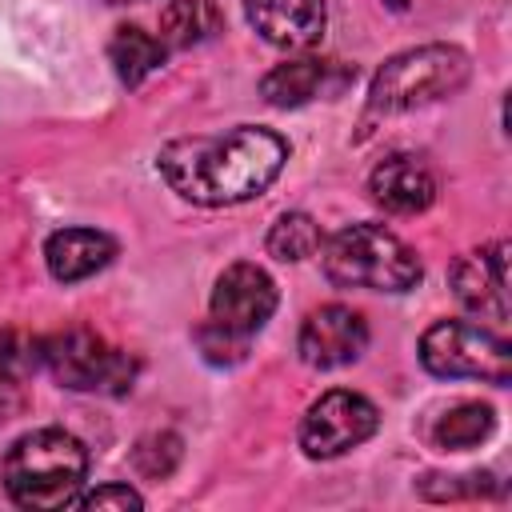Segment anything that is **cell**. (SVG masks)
<instances>
[{"label":"cell","instance_id":"obj_21","mask_svg":"<svg viewBox=\"0 0 512 512\" xmlns=\"http://www.w3.org/2000/svg\"><path fill=\"white\" fill-rule=\"evenodd\" d=\"M36 364H44V340L4 328V332H0V372L24 376V372H32Z\"/></svg>","mask_w":512,"mask_h":512},{"label":"cell","instance_id":"obj_4","mask_svg":"<svg viewBox=\"0 0 512 512\" xmlns=\"http://www.w3.org/2000/svg\"><path fill=\"white\" fill-rule=\"evenodd\" d=\"M468 56L456 44H420L388 56L368 88V108L376 116L412 112L424 104H436L444 96H456L468 84Z\"/></svg>","mask_w":512,"mask_h":512},{"label":"cell","instance_id":"obj_15","mask_svg":"<svg viewBox=\"0 0 512 512\" xmlns=\"http://www.w3.org/2000/svg\"><path fill=\"white\" fill-rule=\"evenodd\" d=\"M224 28V12L216 0H168L160 12V44L164 48H196Z\"/></svg>","mask_w":512,"mask_h":512},{"label":"cell","instance_id":"obj_16","mask_svg":"<svg viewBox=\"0 0 512 512\" xmlns=\"http://www.w3.org/2000/svg\"><path fill=\"white\" fill-rule=\"evenodd\" d=\"M108 56H112V68H116L120 84L136 88V84H144V76H152V72L164 64L168 48L160 44V36L144 32L140 24H120V28L112 32Z\"/></svg>","mask_w":512,"mask_h":512},{"label":"cell","instance_id":"obj_11","mask_svg":"<svg viewBox=\"0 0 512 512\" xmlns=\"http://www.w3.org/2000/svg\"><path fill=\"white\" fill-rule=\"evenodd\" d=\"M244 16L260 32V40L288 52L312 48L328 24L324 0H244Z\"/></svg>","mask_w":512,"mask_h":512},{"label":"cell","instance_id":"obj_14","mask_svg":"<svg viewBox=\"0 0 512 512\" xmlns=\"http://www.w3.org/2000/svg\"><path fill=\"white\" fill-rule=\"evenodd\" d=\"M116 256V240L96 228H56L44 240V264L60 284H76L108 268Z\"/></svg>","mask_w":512,"mask_h":512},{"label":"cell","instance_id":"obj_9","mask_svg":"<svg viewBox=\"0 0 512 512\" xmlns=\"http://www.w3.org/2000/svg\"><path fill=\"white\" fill-rule=\"evenodd\" d=\"M212 324L252 340L276 312V284L260 264H228L212 288Z\"/></svg>","mask_w":512,"mask_h":512},{"label":"cell","instance_id":"obj_22","mask_svg":"<svg viewBox=\"0 0 512 512\" xmlns=\"http://www.w3.org/2000/svg\"><path fill=\"white\" fill-rule=\"evenodd\" d=\"M72 508H96V512H104V508H116V512H140L144 508V496L136 492V488H128V484H100V488H92V492H76V500H72Z\"/></svg>","mask_w":512,"mask_h":512},{"label":"cell","instance_id":"obj_6","mask_svg":"<svg viewBox=\"0 0 512 512\" xmlns=\"http://www.w3.org/2000/svg\"><path fill=\"white\" fill-rule=\"evenodd\" d=\"M44 368L72 392H108L120 396L136 380V360L112 348L88 328H64L44 340Z\"/></svg>","mask_w":512,"mask_h":512},{"label":"cell","instance_id":"obj_3","mask_svg":"<svg viewBox=\"0 0 512 512\" xmlns=\"http://www.w3.org/2000/svg\"><path fill=\"white\" fill-rule=\"evenodd\" d=\"M320 268L336 288L408 292L420 284V256L384 224H348L320 240Z\"/></svg>","mask_w":512,"mask_h":512},{"label":"cell","instance_id":"obj_2","mask_svg":"<svg viewBox=\"0 0 512 512\" xmlns=\"http://www.w3.org/2000/svg\"><path fill=\"white\" fill-rule=\"evenodd\" d=\"M88 476V448L64 428H36L12 440L0 464L4 492L12 504L32 512L72 508Z\"/></svg>","mask_w":512,"mask_h":512},{"label":"cell","instance_id":"obj_18","mask_svg":"<svg viewBox=\"0 0 512 512\" xmlns=\"http://www.w3.org/2000/svg\"><path fill=\"white\" fill-rule=\"evenodd\" d=\"M320 252V224L308 212H284L268 228V256L284 264H300Z\"/></svg>","mask_w":512,"mask_h":512},{"label":"cell","instance_id":"obj_24","mask_svg":"<svg viewBox=\"0 0 512 512\" xmlns=\"http://www.w3.org/2000/svg\"><path fill=\"white\" fill-rule=\"evenodd\" d=\"M104 4H128V0H104Z\"/></svg>","mask_w":512,"mask_h":512},{"label":"cell","instance_id":"obj_20","mask_svg":"<svg viewBox=\"0 0 512 512\" xmlns=\"http://www.w3.org/2000/svg\"><path fill=\"white\" fill-rule=\"evenodd\" d=\"M196 348H200V356H204L208 364H220V368H224V364H240V360H244L248 340L208 320V324L196 328Z\"/></svg>","mask_w":512,"mask_h":512},{"label":"cell","instance_id":"obj_19","mask_svg":"<svg viewBox=\"0 0 512 512\" xmlns=\"http://www.w3.org/2000/svg\"><path fill=\"white\" fill-rule=\"evenodd\" d=\"M132 460H136V468H140L144 476L164 480V476L180 464V436H172V432H152V436H144V440L136 444Z\"/></svg>","mask_w":512,"mask_h":512},{"label":"cell","instance_id":"obj_8","mask_svg":"<svg viewBox=\"0 0 512 512\" xmlns=\"http://www.w3.org/2000/svg\"><path fill=\"white\" fill-rule=\"evenodd\" d=\"M448 280H452V296L460 300L464 312H472L476 320L496 324V328L508 324V312H512V304H508V240L464 252L452 264Z\"/></svg>","mask_w":512,"mask_h":512},{"label":"cell","instance_id":"obj_10","mask_svg":"<svg viewBox=\"0 0 512 512\" xmlns=\"http://www.w3.org/2000/svg\"><path fill=\"white\" fill-rule=\"evenodd\" d=\"M368 348V324L360 312H352L348 304H320L304 316L300 336H296V352L308 368H344L352 360H360Z\"/></svg>","mask_w":512,"mask_h":512},{"label":"cell","instance_id":"obj_23","mask_svg":"<svg viewBox=\"0 0 512 512\" xmlns=\"http://www.w3.org/2000/svg\"><path fill=\"white\" fill-rule=\"evenodd\" d=\"M384 4H388V8H396V12H404V8H408V0H384Z\"/></svg>","mask_w":512,"mask_h":512},{"label":"cell","instance_id":"obj_7","mask_svg":"<svg viewBox=\"0 0 512 512\" xmlns=\"http://www.w3.org/2000/svg\"><path fill=\"white\" fill-rule=\"evenodd\" d=\"M376 428H380V412L368 396L352 388H332L308 404L300 420V448L312 460H336L356 444H364L368 436H376Z\"/></svg>","mask_w":512,"mask_h":512},{"label":"cell","instance_id":"obj_1","mask_svg":"<svg viewBox=\"0 0 512 512\" xmlns=\"http://www.w3.org/2000/svg\"><path fill=\"white\" fill-rule=\"evenodd\" d=\"M288 160V140L272 128H228L220 136H184L160 148L156 168L164 184L204 208H228L260 196Z\"/></svg>","mask_w":512,"mask_h":512},{"label":"cell","instance_id":"obj_13","mask_svg":"<svg viewBox=\"0 0 512 512\" xmlns=\"http://www.w3.org/2000/svg\"><path fill=\"white\" fill-rule=\"evenodd\" d=\"M348 80V72L332 60H316V56H296L276 64L272 72H264L260 80V96L276 108H300L324 92H336Z\"/></svg>","mask_w":512,"mask_h":512},{"label":"cell","instance_id":"obj_5","mask_svg":"<svg viewBox=\"0 0 512 512\" xmlns=\"http://www.w3.org/2000/svg\"><path fill=\"white\" fill-rule=\"evenodd\" d=\"M420 364L440 380H488L508 384L512 344L472 320H436L420 336Z\"/></svg>","mask_w":512,"mask_h":512},{"label":"cell","instance_id":"obj_12","mask_svg":"<svg viewBox=\"0 0 512 512\" xmlns=\"http://www.w3.org/2000/svg\"><path fill=\"white\" fill-rule=\"evenodd\" d=\"M368 192H372V200L384 212H392V216H416V212H424L436 200V176H432V168L424 160L396 152V156H388V160H380L372 168Z\"/></svg>","mask_w":512,"mask_h":512},{"label":"cell","instance_id":"obj_17","mask_svg":"<svg viewBox=\"0 0 512 512\" xmlns=\"http://www.w3.org/2000/svg\"><path fill=\"white\" fill-rule=\"evenodd\" d=\"M496 428V412L480 400H464L456 408H448L436 428H432V444L436 448H448V452H464V448H476L492 436Z\"/></svg>","mask_w":512,"mask_h":512}]
</instances>
